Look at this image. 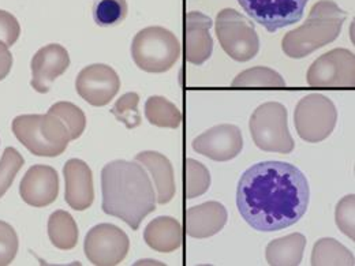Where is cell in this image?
<instances>
[{
    "label": "cell",
    "instance_id": "6da1fadb",
    "mask_svg": "<svg viewBox=\"0 0 355 266\" xmlns=\"http://www.w3.org/2000/svg\"><path fill=\"white\" fill-rule=\"evenodd\" d=\"M311 188L304 172L290 163L264 161L239 179L236 206L253 229L282 231L300 222L308 211Z\"/></svg>",
    "mask_w": 355,
    "mask_h": 266
},
{
    "label": "cell",
    "instance_id": "7a4b0ae2",
    "mask_svg": "<svg viewBox=\"0 0 355 266\" xmlns=\"http://www.w3.org/2000/svg\"><path fill=\"white\" fill-rule=\"evenodd\" d=\"M103 212L137 231L142 220L156 211V193L148 171L137 161L115 160L101 171Z\"/></svg>",
    "mask_w": 355,
    "mask_h": 266
},
{
    "label": "cell",
    "instance_id": "3957f363",
    "mask_svg": "<svg viewBox=\"0 0 355 266\" xmlns=\"http://www.w3.org/2000/svg\"><path fill=\"white\" fill-rule=\"evenodd\" d=\"M346 19V11L335 1L320 0L313 4L306 22L283 37L282 49L291 59L306 57L314 51L334 43Z\"/></svg>",
    "mask_w": 355,
    "mask_h": 266
},
{
    "label": "cell",
    "instance_id": "277c9868",
    "mask_svg": "<svg viewBox=\"0 0 355 266\" xmlns=\"http://www.w3.org/2000/svg\"><path fill=\"white\" fill-rule=\"evenodd\" d=\"M12 133L35 156L56 157L69 146L70 134L55 115H19L12 121Z\"/></svg>",
    "mask_w": 355,
    "mask_h": 266
},
{
    "label": "cell",
    "instance_id": "5b68a950",
    "mask_svg": "<svg viewBox=\"0 0 355 266\" xmlns=\"http://www.w3.org/2000/svg\"><path fill=\"white\" fill-rule=\"evenodd\" d=\"M182 46L177 36L163 26H149L133 39L132 56L138 69L160 74L171 70L180 56Z\"/></svg>",
    "mask_w": 355,
    "mask_h": 266
},
{
    "label": "cell",
    "instance_id": "8992f818",
    "mask_svg": "<svg viewBox=\"0 0 355 266\" xmlns=\"http://www.w3.org/2000/svg\"><path fill=\"white\" fill-rule=\"evenodd\" d=\"M249 127L256 146L261 150L287 154L295 148L288 130L287 109L280 103L269 101L260 105L253 112Z\"/></svg>",
    "mask_w": 355,
    "mask_h": 266
},
{
    "label": "cell",
    "instance_id": "52a82bcc",
    "mask_svg": "<svg viewBox=\"0 0 355 266\" xmlns=\"http://www.w3.org/2000/svg\"><path fill=\"white\" fill-rule=\"evenodd\" d=\"M223 51L236 62H249L260 51V39L250 19L234 8H223L215 22Z\"/></svg>",
    "mask_w": 355,
    "mask_h": 266
},
{
    "label": "cell",
    "instance_id": "ba28073f",
    "mask_svg": "<svg viewBox=\"0 0 355 266\" xmlns=\"http://www.w3.org/2000/svg\"><path fill=\"white\" fill-rule=\"evenodd\" d=\"M338 111L325 96L311 93L300 100L294 112V125L298 135L311 143L327 139L336 126Z\"/></svg>",
    "mask_w": 355,
    "mask_h": 266
},
{
    "label": "cell",
    "instance_id": "9c48e42d",
    "mask_svg": "<svg viewBox=\"0 0 355 266\" xmlns=\"http://www.w3.org/2000/svg\"><path fill=\"white\" fill-rule=\"evenodd\" d=\"M129 250V236L114 224L94 225L85 236L84 251L93 265H119L128 257Z\"/></svg>",
    "mask_w": 355,
    "mask_h": 266
},
{
    "label": "cell",
    "instance_id": "30bf717a",
    "mask_svg": "<svg viewBox=\"0 0 355 266\" xmlns=\"http://www.w3.org/2000/svg\"><path fill=\"white\" fill-rule=\"evenodd\" d=\"M308 84L318 88H354L355 56L345 48L332 49L311 63Z\"/></svg>",
    "mask_w": 355,
    "mask_h": 266
},
{
    "label": "cell",
    "instance_id": "8fae6325",
    "mask_svg": "<svg viewBox=\"0 0 355 266\" xmlns=\"http://www.w3.org/2000/svg\"><path fill=\"white\" fill-rule=\"evenodd\" d=\"M309 0H238L241 7L269 33L291 26L304 17Z\"/></svg>",
    "mask_w": 355,
    "mask_h": 266
},
{
    "label": "cell",
    "instance_id": "7c38bea8",
    "mask_svg": "<svg viewBox=\"0 0 355 266\" xmlns=\"http://www.w3.org/2000/svg\"><path fill=\"white\" fill-rule=\"evenodd\" d=\"M76 89L81 98L93 107H104L112 101L121 89V78L107 64H90L77 77Z\"/></svg>",
    "mask_w": 355,
    "mask_h": 266
},
{
    "label": "cell",
    "instance_id": "4fadbf2b",
    "mask_svg": "<svg viewBox=\"0 0 355 266\" xmlns=\"http://www.w3.org/2000/svg\"><path fill=\"white\" fill-rule=\"evenodd\" d=\"M242 148L241 129L227 123L204 132L193 141V149L214 161L232 160L241 153Z\"/></svg>",
    "mask_w": 355,
    "mask_h": 266
},
{
    "label": "cell",
    "instance_id": "5bb4252c",
    "mask_svg": "<svg viewBox=\"0 0 355 266\" xmlns=\"http://www.w3.org/2000/svg\"><path fill=\"white\" fill-rule=\"evenodd\" d=\"M70 66L67 49L60 44H48L40 48L32 59V88L39 93H48L51 85L63 76Z\"/></svg>",
    "mask_w": 355,
    "mask_h": 266
},
{
    "label": "cell",
    "instance_id": "9a60e30c",
    "mask_svg": "<svg viewBox=\"0 0 355 266\" xmlns=\"http://www.w3.org/2000/svg\"><path fill=\"white\" fill-rule=\"evenodd\" d=\"M24 202L33 208H45L53 204L59 195V177L49 166H33L28 170L19 184Z\"/></svg>",
    "mask_w": 355,
    "mask_h": 266
},
{
    "label": "cell",
    "instance_id": "2e32d148",
    "mask_svg": "<svg viewBox=\"0 0 355 266\" xmlns=\"http://www.w3.org/2000/svg\"><path fill=\"white\" fill-rule=\"evenodd\" d=\"M64 175V201L78 212L87 211L94 201L93 174L88 164L80 159H71L63 168Z\"/></svg>",
    "mask_w": 355,
    "mask_h": 266
},
{
    "label": "cell",
    "instance_id": "e0dca14e",
    "mask_svg": "<svg viewBox=\"0 0 355 266\" xmlns=\"http://www.w3.org/2000/svg\"><path fill=\"white\" fill-rule=\"evenodd\" d=\"M212 25V19L200 11H190L186 15L184 42L186 60L189 63L200 66L211 57L214 51V40L209 29Z\"/></svg>",
    "mask_w": 355,
    "mask_h": 266
},
{
    "label": "cell",
    "instance_id": "ac0fdd59",
    "mask_svg": "<svg viewBox=\"0 0 355 266\" xmlns=\"http://www.w3.org/2000/svg\"><path fill=\"white\" fill-rule=\"evenodd\" d=\"M135 161L139 163L153 179L157 204H168L177 191L171 161L164 154L152 150L138 153L135 156Z\"/></svg>",
    "mask_w": 355,
    "mask_h": 266
},
{
    "label": "cell",
    "instance_id": "d6986e66",
    "mask_svg": "<svg viewBox=\"0 0 355 266\" xmlns=\"http://www.w3.org/2000/svg\"><path fill=\"white\" fill-rule=\"evenodd\" d=\"M228 219L220 202L209 201L187 211L186 232L194 239H205L220 232Z\"/></svg>",
    "mask_w": 355,
    "mask_h": 266
},
{
    "label": "cell",
    "instance_id": "ffe728a7",
    "mask_svg": "<svg viewBox=\"0 0 355 266\" xmlns=\"http://www.w3.org/2000/svg\"><path fill=\"white\" fill-rule=\"evenodd\" d=\"M146 245L159 253H173L182 247L183 229L177 219L170 216L156 218L144 231Z\"/></svg>",
    "mask_w": 355,
    "mask_h": 266
},
{
    "label": "cell",
    "instance_id": "44dd1931",
    "mask_svg": "<svg viewBox=\"0 0 355 266\" xmlns=\"http://www.w3.org/2000/svg\"><path fill=\"white\" fill-rule=\"evenodd\" d=\"M305 247L306 238L298 232L275 239L266 246V263L272 266L300 265Z\"/></svg>",
    "mask_w": 355,
    "mask_h": 266
},
{
    "label": "cell",
    "instance_id": "7402d4cb",
    "mask_svg": "<svg viewBox=\"0 0 355 266\" xmlns=\"http://www.w3.org/2000/svg\"><path fill=\"white\" fill-rule=\"evenodd\" d=\"M48 236L59 250H73L78 243V227L73 216L64 211L53 212L48 219Z\"/></svg>",
    "mask_w": 355,
    "mask_h": 266
},
{
    "label": "cell",
    "instance_id": "603a6c76",
    "mask_svg": "<svg viewBox=\"0 0 355 266\" xmlns=\"http://www.w3.org/2000/svg\"><path fill=\"white\" fill-rule=\"evenodd\" d=\"M311 265L353 266L354 256L347 247L334 238H322L313 246Z\"/></svg>",
    "mask_w": 355,
    "mask_h": 266
},
{
    "label": "cell",
    "instance_id": "cb8c5ba5",
    "mask_svg": "<svg viewBox=\"0 0 355 266\" xmlns=\"http://www.w3.org/2000/svg\"><path fill=\"white\" fill-rule=\"evenodd\" d=\"M145 116L150 125L164 129H178L183 119L177 105L162 96H152L146 100Z\"/></svg>",
    "mask_w": 355,
    "mask_h": 266
},
{
    "label": "cell",
    "instance_id": "d4e9b609",
    "mask_svg": "<svg viewBox=\"0 0 355 266\" xmlns=\"http://www.w3.org/2000/svg\"><path fill=\"white\" fill-rule=\"evenodd\" d=\"M232 87L238 88H284L286 81L272 69L254 67L242 71L232 81Z\"/></svg>",
    "mask_w": 355,
    "mask_h": 266
},
{
    "label": "cell",
    "instance_id": "484cf974",
    "mask_svg": "<svg viewBox=\"0 0 355 266\" xmlns=\"http://www.w3.org/2000/svg\"><path fill=\"white\" fill-rule=\"evenodd\" d=\"M48 114L55 115L63 122V125L66 126L67 132L70 134L71 141L80 138L85 132L87 116L84 111L73 103L59 101L48 109Z\"/></svg>",
    "mask_w": 355,
    "mask_h": 266
},
{
    "label": "cell",
    "instance_id": "4316f807",
    "mask_svg": "<svg viewBox=\"0 0 355 266\" xmlns=\"http://www.w3.org/2000/svg\"><path fill=\"white\" fill-rule=\"evenodd\" d=\"M126 0H96L93 4V19L101 28L119 25L128 17Z\"/></svg>",
    "mask_w": 355,
    "mask_h": 266
},
{
    "label": "cell",
    "instance_id": "83f0119b",
    "mask_svg": "<svg viewBox=\"0 0 355 266\" xmlns=\"http://www.w3.org/2000/svg\"><path fill=\"white\" fill-rule=\"evenodd\" d=\"M211 186V174L208 168L194 160H186V195L189 200L201 197L209 190Z\"/></svg>",
    "mask_w": 355,
    "mask_h": 266
},
{
    "label": "cell",
    "instance_id": "f1b7e54d",
    "mask_svg": "<svg viewBox=\"0 0 355 266\" xmlns=\"http://www.w3.org/2000/svg\"><path fill=\"white\" fill-rule=\"evenodd\" d=\"M139 96L134 91L123 94L111 109V114L116 118L118 122L126 125L128 129H135L141 125V114L138 111Z\"/></svg>",
    "mask_w": 355,
    "mask_h": 266
},
{
    "label": "cell",
    "instance_id": "f546056e",
    "mask_svg": "<svg viewBox=\"0 0 355 266\" xmlns=\"http://www.w3.org/2000/svg\"><path fill=\"white\" fill-rule=\"evenodd\" d=\"M24 163L25 160L17 149L6 148L0 160V198L8 191Z\"/></svg>",
    "mask_w": 355,
    "mask_h": 266
},
{
    "label": "cell",
    "instance_id": "4dcf8cb0",
    "mask_svg": "<svg viewBox=\"0 0 355 266\" xmlns=\"http://www.w3.org/2000/svg\"><path fill=\"white\" fill-rule=\"evenodd\" d=\"M355 198L354 194L346 195L336 206L335 220L339 229L352 240L355 239Z\"/></svg>",
    "mask_w": 355,
    "mask_h": 266
},
{
    "label": "cell",
    "instance_id": "1f68e13d",
    "mask_svg": "<svg viewBox=\"0 0 355 266\" xmlns=\"http://www.w3.org/2000/svg\"><path fill=\"white\" fill-rule=\"evenodd\" d=\"M18 235L8 222L0 220V266L10 265L18 253Z\"/></svg>",
    "mask_w": 355,
    "mask_h": 266
},
{
    "label": "cell",
    "instance_id": "d6a6232c",
    "mask_svg": "<svg viewBox=\"0 0 355 266\" xmlns=\"http://www.w3.org/2000/svg\"><path fill=\"white\" fill-rule=\"evenodd\" d=\"M21 35V26L18 19L8 11L0 10V42L8 48L18 42Z\"/></svg>",
    "mask_w": 355,
    "mask_h": 266
},
{
    "label": "cell",
    "instance_id": "836d02e7",
    "mask_svg": "<svg viewBox=\"0 0 355 266\" xmlns=\"http://www.w3.org/2000/svg\"><path fill=\"white\" fill-rule=\"evenodd\" d=\"M12 55L8 51V46L0 42V81H3L11 71L12 67Z\"/></svg>",
    "mask_w": 355,
    "mask_h": 266
}]
</instances>
